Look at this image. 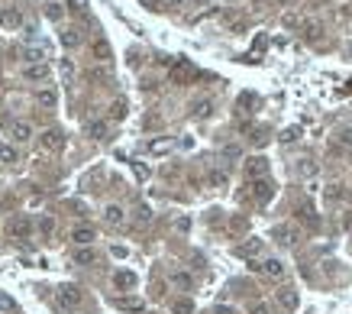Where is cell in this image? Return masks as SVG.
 I'll return each mask as SVG.
<instances>
[{"label":"cell","mask_w":352,"mask_h":314,"mask_svg":"<svg viewBox=\"0 0 352 314\" xmlns=\"http://www.w3.org/2000/svg\"><path fill=\"white\" fill-rule=\"evenodd\" d=\"M78 304H81V289H78V285H61L58 289V308L72 311Z\"/></svg>","instance_id":"1"},{"label":"cell","mask_w":352,"mask_h":314,"mask_svg":"<svg viewBox=\"0 0 352 314\" xmlns=\"http://www.w3.org/2000/svg\"><path fill=\"white\" fill-rule=\"evenodd\" d=\"M268 175V159L265 155H252V159H245V178H265Z\"/></svg>","instance_id":"2"},{"label":"cell","mask_w":352,"mask_h":314,"mask_svg":"<svg viewBox=\"0 0 352 314\" xmlns=\"http://www.w3.org/2000/svg\"><path fill=\"white\" fill-rule=\"evenodd\" d=\"M7 230H10V237H16V240H26L32 233V221L26 214H20V217H13L10 224H7Z\"/></svg>","instance_id":"3"},{"label":"cell","mask_w":352,"mask_h":314,"mask_svg":"<svg viewBox=\"0 0 352 314\" xmlns=\"http://www.w3.org/2000/svg\"><path fill=\"white\" fill-rule=\"evenodd\" d=\"M249 188H252V198H255V201H268V198L275 195V185H271L268 178H252Z\"/></svg>","instance_id":"4"},{"label":"cell","mask_w":352,"mask_h":314,"mask_svg":"<svg viewBox=\"0 0 352 314\" xmlns=\"http://www.w3.org/2000/svg\"><path fill=\"white\" fill-rule=\"evenodd\" d=\"M94 237H97V233H94V227H87V224H78L72 230V240L78 243V246H91Z\"/></svg>","instance_id":"5"},{"label":"cell","mask_w":352,"mask_h":314,"mask_svg":"<svg viewBox=\"0 0 352 314\" xmlns=\"http://www.w3.org/2000/svg\"><path fill=\"white\" fill-rule=\"evenodd\" d=\"M10 136H13V143H29L32 139V127L26 123V120H16V123L10 127Z\"/></svg>","instance_id":"6"},{"label":"cell","mask_w":352,"mask_h":314,"mask_svg":"<svg viewBox=\"0 0 352 314\" xmlns=\"http://www.w3.org/2000/svg\"><path fill=\"white\" fill-rule=\"evenodd\" d=\"M26 81H46L49 78V65L46 62H32V65H26Z\"/></svg>","instance_id":"7"},{"label":"cell","mask_w":352,"mask_h":314,"mask_svg":"<svg viewBox=\"0 0 352 314\" xmlns=\"http://www.w3.org/2000/svg\"><path fill=\"white\" fill-rule=\"evenodd\" d=\"M36 104H39V107H46V110H52V107L58 104L55 88H39V91H36Z\"/></svg>","instance_id":"8"},{"label":"cell","mask_w":352,"mask_h":314,"mask_svg":"<svg viewBox=\"0 0 352 314\" xmlns=\"http://www.w3.org/2000/svg\"><path fill=\"white\" fill-rule=\"evenodd\" d=\"M259 269L265 275H271V278H281L285 275V266H281V259H265V263H259Z\"/></svg>","instance_id":"9"},{"label":"cell","mask_w":352,"mask_h":314,"mask_svg":"<svg viewBox=\"0 0 352 314\" xmlns=\"http://www.w3.org/2000/svg\"><path fill=\"white\" fill-rule=\"evenodd\" d=\"M0 26H7V29H16V26H23L20 10H4V13H0Z\"/></svg>","instance_id":"10"},{"label":"cell","mask_w":352,"mask_h":314,"mask_svg":"<svg viewBox=\"0 0 352 314\" xmlns=\"http://www.w3.org/2000/svg\"><path fill=\"white\" fill-rule=\"evenodd\" d=\"M113 285H117V289H133V285H136V275L129 272V269H120V272L113 275Z\"/></svg>","instance_id":"11"},{"label":"cell","mask_w":352,"mask_h":314,"mask_svg":"<svg viewBox=\"0 0 352 314\" xmlns=\"http://www.w3.org/2000/svg\"><path fill=\"white\" fill-rule=\"evenodd\" d=\"M87 136L91 139H103L107 136V123H103V120H91V123H87Z\"/></svg>","instance_id":"12"},{"label":"cell","mask_w":352,"mask_h":314,"mask_svg":"<svg viewBox=\"0 0 352 314\" xmlns=\"http://www.w3.org/2000/svg\"><path fill=\"white\" fill-rule=\"evenodd\" d=\"M42 146H46V149H58L61 146V133L58 130H46V133H42Z\"/></svg>","instance_id":"13"},{"label":"cell","mask_w":352,"mask_h":314,"mask_svg":"<svg viewBox=\"0 0 352 314\" xmlns=\"http://www.w3.org/2000/svg\"><path fill=\"white\" fill-rule=\"evenodd\" d=\"M103 217H107V224L120 227V224H123V207H120V204H110L107 211H103Z\"/></svg>","instance_id":"14"},{"label":"cell","mask_w":352,"mask_h":314,"mask_svg":"<svg viewBox=\"0 0 352 314\" xmlns=\"http://www.w3.org/2000/svg\"><path fill=\"white\" fill-rule=\"evenodd\" d=\"M210 113H214V101H197L194 104V117L197 120H207Z\"/></svg>","instance_id":"15"},{"label":"cell","mask_w":352,"mask_h":314,"mask_svg":"<svg viewBox=\"0 0 352 314\" xmlns=\"http://www.w3.org/2000/svg\"><path fill=\"white\" fill-rule=\"evenodd\" d=\"M75 259H78V266H91V263H94V259H97V256H94V249H87V246H78Z\"/></svg>","instance_id":"16"},{"label":"cell","mask_w":352,"mask_h":314,"mask_svg":"<svg viewBox=\"0 0 352 314\" xmlns=\"http://www.w3.org/2000/svg\"><path fill=\"white\" fill-rule=\"evenodd\" d=\"M278 301H281V308H288V311H291L294 304H297V295H294L291 289H281V292H278Z\"/></svg>","instance_id":"17"},{"label":"cell","mask_w":352,"mask_h":314,"mask_svg":"<svg viewBox=\"0 0 352 314\" xmlns=\"http://www.w3.org/2000/svg\"><path fill=\"white\" fill-rule=\"evenodd\" d=\"M78 42H81V36H78V29H65V33H61V46H65V49H75Z\"/></svg>","instance_id":"18"},{"label":"cell","mask_w":352,"mask_h":314,"mask_svg":"<svg viewBox=\"0 0 352 314\" xmlns=\"http://www.w3.org/2000/svg\"><path fill=\"white\" fill-rule=\"evenodd\" d=\"M0 162H7V165H13V162H16V149H13L10 143L0 146Z\"/></svg>","instance_id":"19"},{"label":"cell","mask_w":352,"mask_h":314,"mask_svg":"<svg viewBox=\"0 0 352 314\" xmlns=\"http://www.w3.org/2000/svg\"><path fill=\"white\" fill-rule=\"evenodd\" d=\"M171 282L181 285V289H191V285H194V278H191L188 272H171Z\"/></svg>","instance_id":"20"},{"label":"cell","mask_w":352,"mask_h":314,"mask_svg":"<svg viewBox=\"0 0 352 314\" xmlns=\"http://www.w3.org/2000/svg\"><path fill=\"white\" fill-rule=\"evenodd\" d=\"M259 249H262V240H252L245 246H239V256H259Z\"/></svg>","instance_id":"21"},{"label":"cell","mask_w":352,"mask_h":314,"mask_svg":"<svg viewBox=\"0 0 352 314\" xmlns=\"http://www.w3.org/2000/svg\"><path fill=\"white\" fill-rule=\"evenodd\" d=\"M291 237H294L291 227H275V240H278V243H285V246H288V243H291Z\"/></svg>","instance_id":"22"},{"label":"cell","mask_w":352,"mask_h":314,"mask_svg":"<svg viewBox=\"0 0 352 314\" xmlns=\"http://www.w3.org/2000/svg\"><path fill=\"white\" fill-rule=\"evenodd\" d=\"M110 117H113V120H123V117H126V101H113Z\"/></svg>","instance_id":"23"},{"label":"cell","mask_w":352,"mask_h":314,"mask_svg":"<svg viewBox=\"0 0 352 314\" xmlns=\"http://www.w3.org/2000/svg\"><path fill=\"white\" fill-rule=\"evenodd\" d=\"M94 55H97L100 62H103V58H110V46L103 39H97V42H94Z\"/></svg>","instance_id":"24"},{"label":"cell","mask_w":352,"mask_h":314,"mask_svg":"<svg viewBox=\"0 0 352 314\" xmlns=\"http://www.w3.org/2000/svg\"><path fill=\"white\" fill-rule=\"evenodd\" d=\"M0 311H7V314L16 311V301L10 298V295H4V292H0Z\"/></svg>","instance_id":"25"},{"label":"cell","mask_w":352,"mask_h":314,"mask_svg":"<svg viewBox=\"0 0 352 314\" xmlns=\"http://www.w3.org/2000/svg\"><path fill=\"white\" fill-rule=\"evenodd\" d=\"M46 16L49 20H61V7L58 4H46Z\"/></svg>","instance_id":"26"},{"label":"cell","mask_w":352,"mask_h":314,"mask_svg":"<svg viewBox=\"0 0 352 314\" xmlns=\"http://www.w3.org/2000/svg\"><path fill=\"white\" fill-rule=\"evenodd\" d=\"M191 311H194V304H191L188 298H184V301H178V304H174V314H191Z\"/></svg>","instance_id":"27"},{"label":"cell","mask_w":352,"mask_h":314,"mask_svg":"<svg viewBox=\"0 0 352 314\" xmlns=\"http://www.w3.org/2000/svg\"><path fill=\"white\" fill-rule=\"evenodd\" d=\"M61 75H65V78H72V75H75V65H72V58H61Z\"/></svg>","instance_id":"28"},{"label":"cell","mask_w":352,"mask_h":314,"mask_svg":"<svg viewBox=\"0 0 352 314\" xmlns=\"http://www.w3.org/2000/svg\"><path fill=\"white\" fill-rule=\"evenodd\" d=\"M120 308H126V311H143V301H120Z\"/></svg>","instance_id":"29"},{"label":"cell","mask_w":352,"mask_h":314,"mask_svg":"<svg viewBox=\"0 0 352 314\" xmlns=\"http://www.w3.org/2000/svg\"><path fill=\"white\" fill-rule=\"evenodd\" d=\"M297 136H301V130H285V136H281V139H285V143H291V139H297Z\"/></svg>","instance_id":"30"},{"label":"cell","mask_w":352,"mask_h":314,"mask_svg":"<svg viewBox=\"0 0 352 314\" xmlns=\"http://www.w3.org/2000/svg\"><path fill=\"white\" fill-rule=\"evenodd\" d=\"M84 4H87V0H68V7H72V10H84Z\"/></svg>","instance_id":"31"},{"label":"cell","mask_w":352,"mask_h":314,"mask_svg":"<svg viewBox=\"0 0 352 314\" xmlns=\"http://www.w3.org/2000/svg\"><path fill=\"white\" fill-rule=\"evenodd\" d=\"M217 314H236V311L230 308V304H217Z\"/></svg>","instance_id":"32"},{"label":"cell","mask_w":352,"mask_h":314,"mask_svg":"<svg viewBox=\"0 0 352 314\" xmlns=\"http://www.w3.org/2000/svg\"><path fill=\"white\" fill-rule=\"evenodd\" d=\"M158 4H165V7H181L184 0H158Z\"/></svg>","instance_id":"33"},{"label":"cell","mask_w":352,"mask_h":314,"mask_svg":"<svg viewBox=\"0 0 352 314\" xmlns=\"http://www.w3.org/2000/svg\"><path fill=\"white\" fill-rule=\"evenodd\" d=\"M346 55H349V58H352V39H349V42H346Z\"/></svg>","instance_id":"34"},{"label":"cell","mask_w":352,"mask_h":314,"mask_svg":"<svg viewBox=\"0 0 352 314\" xmlns=\"http://www.w3.org/2000/svg\"><path fill=\"white\" fill-rule=\"evenodd\" d=\"M342 139H346V143H352V130H349V133H346V136H342Z\"/></svg>","instance_id":"35"},{"label":"cell","mask_w":352,"mask_h":314,"mask_svg":"<svg viewBox=\"0 0 352 314\" xmlns=\"http://www.w3.org/2000/svg\"><path fill=\"white\" fill-rule=\"evenodd\" d=\"M226 4H230V0H226Z\"/></svg>","instance_id":"36"},{"label":"cell","mask_w":352,"mask_h":314,"mask_svg":"<svg viewBox=\"0 0 352 314\" xmlns=\"http://www.w3.org/2000/svg\"><path fill=\"white\" fill-rule=\"evenodd\" d=\"M255 4H259V0H255Z\"/></svg>","instance_id":"37"}]
</instances>
